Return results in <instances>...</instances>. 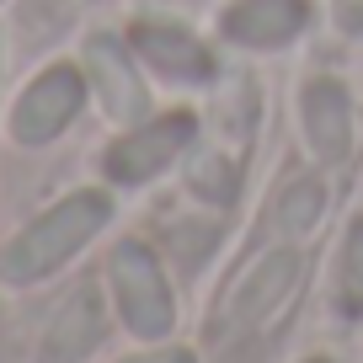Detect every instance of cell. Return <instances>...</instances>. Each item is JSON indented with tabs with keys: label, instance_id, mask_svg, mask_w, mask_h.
<instances>
[{
	"label": "cell",
	"instance_id": "ba28073f",
	"mask_svg": "<svg viewBox=\"0 0 363 363\" xmlns=\"http://www.w3.org/2000/svg\"><path fill=\"white\" fill-rule=\"evenodd\" d=\"M128 43H134V54L150 59L166 80H182V86H203V80H214V54H208L187 27L139 22L134 33H128Z\"/></svg>",
	"mask_w": 363,
	"mask_h": 363
},
{
	"label": "cell",
	"instance_id": "2e32d148",
	"mask_svg": "<svg viewBox=\"0 0 363 363\" xmlns=\"http://www.w3.org/2000/svg\"><path fill=\"white\" fill-rule=\"evenodd\" d=\"M219 363H262V347H257V342H235Z\"/></svg>",
	"mask_w": 363,
	"mask_h": 363
},
{
	"label": "cell",
	"instance_id": "6da1fadb",
	"mask_svg": "<svg viewBox=\"0 0 363 363\" xmlns=\"http://www.w3.org/2000/svg\"><path fill=\"white\" fill-rule=\"evenodd\" d=\"M107 219H113V198L107 193L86 187V193L59 198L54 208H43L33 225H22L0 246V278L11 289H33L43 278H54L80 246L96 240V230H107Z\"/></svg>",
	"mask_w": 363,
	"mask_h": 363
},
{
	"label": "cell",
	"instance_id": "5b68a950",
	"mask_svg": "<svg viewBox=\"0 0 363 363\" xmlns=\"http://www.w3.org/2000/svg\"><path fill=\"white\" fill-rule=\"evenodd\" d=\"M86 75H91V91L113 123H145L150 118V86L139 75L134 54H128L118 38L96 33L86 38Z\"/></svg>",
	"mask_w": 363,
	"mask_h": 363
},
{
	"label": "cell",
	"instance_id": "9a60e30c",
	"mask_svg": "<svg viewBox=\"0 0 363 363\" xmlns=\"http://www.w3.org/2000/svg\"><path fill=\"white\" fill-rule=\"evenodd\" d=\"M337 22L342 33H363V0H337Z\"/></svg>",
	"mask_w": 363,
	"mask_h": 363
},
{
	"label": "cell",
	"instance_id": "52a82bcc",
	"mask_svg": "<svg viewBox=\"0 0 363 363\" xmlns=\"http://www.w3.org/2000/svg\"><path fill=\"white\" fill-rule=\"evenodd\" d=\"M96 342H102V294L91 284H80L48 315L43 337H38V363H80V358H91Z\"/></svg>",
	"mask_w": 363,
	"mask_h": 363
},
{
	"label": "cell",
	"instance_id": "7a4b0ae2",
	"mask_svg": "<svg viewBox=\"0 0 363 363\" xmlns=\"http://www.w3.org/2000/svg\"><path fill=\"white\" fill-rule=\"evenodd\" d=\"M107 284H113L118 315L134 337L155 342L177 326V299H171V284L160 272V257L145 246V240H118L113 257H107Z\"/></svg>",
	"mask_w": 363,
	"mask_h": 363
},
{
	"label": "cell",
	"instance_id": "3957f363",
	"mask_svg": "<svg viewBox=\"0 0 363 363\" xmlns=\"http://www.w3.org/2000/svg\"><path fill=\"white\" fill-rule=\"evenodd\" d=\"M80 102H86V80L75 65H48L22 86V96L11 102V139L22 150H43L75 123Z\"/></svg>",
	"mask_w": 363,
	"mask_h": 363
},
{
	"label": "cell",
	"instance_id": "e0dca14e",
	"mask_svg": "<svg viewBox=\"0 0 363 363\" xmlns=\"http://www.w3.org/2000/svg\"><path fill=\"white\" fill-rule=\"evenodd\" d=\"M315 363H320V358H315Z\"/></svg>",
	"mask_w": 363,
	"mask_h": 363
},
{
	"label": "cell",
	"instance_id": "277c9868",
	"mask_svg": "<svg viewBox=\"0 0 363 363\" xmlns=\"http://www.w3.org/2000/svg\"><path fill=\"white\" fill-rule=\"evenodd\" d=\"M193 134H198L193 113H166V118H150V123L128 128V134L102 155L107 182H118V187H139V182L160 177L182 150L193 145Z\"/></svg>",
	"mask_w": 363,
	"mask_h": 363
},
{
	"label": "cell",
	"instance_id": "4fadbf2b",
	"mask_svg": "<svg viewBox=\"0 0 363 363\" xmlns=\"http://www.w3.org/2000/svg\"><path fill=\"white\" fill-rule=\"evenodd\" d=\"M337 305L347 320H363V219H352L337 251Z\"/></svg>",
	"mask_w": 363,
	"mask_h": 363
},
{
	"label": "cell",
	"instance_id": "7c38bea8",
	"mask_svg": "<svg viewBox=\"0 0 363 363\" xmlns=\"http://www.w3.org/2000/svg\"><path fill=\"white\" fill-rule=\"evenodd\" d=\"M320 208H326V187L315 177H294V182H284V193L272 203V225L284 235H305V230H315Z\"/></svg>",
	"mask_w": 363,
	"mask_h": 363
},
{
	"label": "cell",
	"instance_id": "9c48e42d",
	"mask_svg": "<svg viewBox=\"0 0 363 363\" xmlns=\"http://www.w3.org/2000/svg\"><path fill=\"white\" fill-rule=\"evenodd\" d=\"M299 113H305V139L326 166L347 160L352 150V107H347V91L337 80H310L305 96H299Z\"/></svg>",
	"mask_w": 363,
	"mask_h": 363
},
{
	"label": "cell",
	"instance_id": "8992f818",
	"mask_svg": "<svg viewBox=\"0 0 363 363\" xmlns=\"http://www.w3.org/2000/svg\"><path fill=\"white\" fill-rule=\"evenodd\" d=\"M310 0H230L219 33L240 48H284L305 33Z\"/></svg>",
	"mask_w": 363,
	"mask_h": 363
},
{
	"label": "cell",
	"instance_id": "30bf717a",
	"mask_svg": "<svg viewBox=\"0 0 363 363\" xmlns=\"http://www.w3.org/2000/svg\"><path fill=\"white\" fill-rule=\"evenodd\" d=\"M294 284H299V251H289V246L267 251V257L240 278L235 299H230V315H235L240 326H257V320H267L272 310L294 294Z\"/></svg>",
	"mask_w": 363,
	"mask_h": 363
},
{
	"label": "cell",
	"instance_id": "8fae6325",
	"mask_svg": "<svg viewBox=\"0 0 363 363\" xmlns=\"http://www.w3.org/2000/svg\"><path fill=\"white\" fill-rule=\"evenodd\" d=\"M187 182L193 193L208 198V203H235V187H240V160L225 155L219 145H198L193 160H187Z\"/></svg>",
	"mask_w": 363,
	"mask_h": 363
},
{
	"label": "cell",
	"instance_id": "5bb4252c",
	"mask_svg": "<svg viewBox=\"0 0 363 363\" xmlns=\"http://www.w3.org/2000/svg\"><path fill=\"white\" fill-rule=\"evenodd\" d=\"M123 363H198L187 347H160V352H134V358H123Z\"/></svg>",
	"mask_w": 363,
	"mask_h": 363
}]
</instances>
